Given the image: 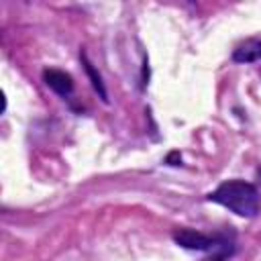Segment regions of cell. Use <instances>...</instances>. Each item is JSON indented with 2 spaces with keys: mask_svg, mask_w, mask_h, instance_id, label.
I'll use <instances>...</instances> for the list:
<instances>
[{
  "mask_svg": "<svg viewBox=\"0 0 261 261\" xmlns=\"http://www.w3.org/2000/svg\"><path fill=\"white\" fill-rule=\"evenodd\" d=\"M208 200L232 210L239 216H247V218L255 216L259 212V206H261V196H259L257 188L253 184L239 181V179L220 184L208 196Z\"/></svg>",
  "mask_w": 261,
  "mask_h": 261,
  "instance_id": "cell-1",
  "label": "cell"
},
{
  "mask_svg": "<svg viewBox=\"0 0 261 261\" xmlns=\"http://www.w3.org/2000/svg\"><path fill=\"white\" fill-rule=\"evenodd\" d=\"M173 241L179 247L190 249V251H210L218 243L216 239L206 237L204 232H198V230H192V228H177L173 232Z\"/></svg>",
  "mask_w": 261,
  "mask_h": 261,
  "instance_id": "cell-2",
  "label": "cell"
},
{
  "mask_svg": "<svg viewBox=\"0 0 261 261\" xmlns=\"http://www.w3.org/2000/svg\"><path fill=\"white\" fill-rule=\"evenodd\" d=\"M43 80L59 96H69L73 92V80H71V75L65 73V71H61V69H45L43 71Z\"/></svg>",
  "mask_w": 261,
  "mask_h": 261,
  "instance_id": "cell-3",
  "label": "cell"
},
{
  "mask_svg": "<svg viewBox=\"0 0 261 261\" xmlns=\"http://www.w3.org/2000/svg\"><path fill=\"white\" fill-rule=\"evenodd\" d=\"M232 59L239 63H251V61L261 59V41H249V43L241 45L232 53Z\"/></svg>",
  "mask_w": 261,
  "mask_h": 261,
  "instance_id": "cell-4",
  "label": "cell"
},
{
  "mask_svg": "<svg viewBox=\"0 0 261 261\" xmlns=\"http://www.w3.org/2000/svg\"><path fill=\"white\" fill-rule=\"evenodd\" d=\"M82 61H84V67H86V73H88V77L92 80V86H94V90L100 94V98L106 102L108 100V96H106V90H104V84H102V77H100V73L94 69V65L88 61V57H86V53H82Z\"/></svg>",
  "mask_w": 261,
  "mask_h": 261,
  "instance_id": "cell-5",
  "label": "cell"
},
{
  "mask_svg": "<svg viewBox=\"0 0 261 261\" xmlns=\"http://www.w3.org/2000/svg\"><path fill=\"white\" fill-rule=\"evenodd\" d=\"M206 261H224V253H222V255H216V257H210V259H206Z\"/></svg>",
  "mask_w": 261,
  "mask_h": 261,
  "instance_id": "cell-6",
  "label": "cell"
}]
</instances>
